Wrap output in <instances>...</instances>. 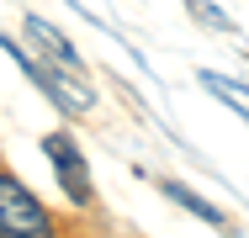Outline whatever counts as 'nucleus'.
I'll return each instance as SVG.
<instances>
[{
	"instance_id": "f257e3e1",
	"label": "nucleus",
	"mask_w": 249,
	"mask_h": 238,
	"mask_svg": "<svg viewBox=\"0 0 249 238\" xmlns=\"http://www.w3.org/2000/svg\"><path fill=\"white\" fill-rule=\"evenodd\" d=\"M0 233L5 238H53L48 206L21 186L16 175H5V170H0Z\"/></svg>"
},
{
	"instance_id": "f03ea898",
	"label": "nucleus",
	"mask_w": 249,
	"mask_h": 238,
	"mask_svg": "<svg viewBox=\"0 0 249 238\" xmlns=\"http://www.w3.org/2000/svg\"><path fill=\"white\" fill-rule=\"evenodd\" d=\"M0 48H11V58H16V64H21V69H27V74L48 90V101L58 106V111H90V106H96V95H90V85H85V80H74V74L53 69V64H43V58H32L27 48L5 43V37H0Z\"/></svg>"
},
{
	"instance_id": "7ed1b4c3",
	"label": "nucleus",
	"mask_w": 249,
	"mask_h": 238,
	"mask_svg": "<svg viewBox=\"0 0 249 238\" xmlns=\"http://www.w3.org/2000/svg\"><path fill=\"white\" fill-rule=\"evenodd\" d=\"M43 153L53 159V170H58V186L69 190V201H74V206H90V164H85L80 143L69 138V133H53V138L43 143Z\"/></svg>"
},
{
	"instance_id": "20e7f679",
	"label": "nucleus",
	"mask_w": 249,
	"mask_h": 238,
	"mask_svg": "<svg viewBox=\"0 0 249 238\" xmlns=\"http://www.w3.org/2000/svg\"><path fill=\"white\" fill-rule=\"evenodd\" d=\"M27 37L43 48V64H53V69H64V74H74V80H85V58L74 53V43L53 27V21H43V16H27Z\"/></svg>"
},
{
	"instance_id": "39448f33",
	"label": "nucleus",
	"mask_w": 249,
	"mask_h": 238,
	"mask_svg": "<svg viewBox=\"0 0 249 238\" xmlns=\"http://www.w3.org/2000/svg\"><path fill=\"white\" fill-rule=\"evenodd\" d=\"M201 85H207L212 95H217L223 106H233L239 117H249V85H239V80H228V74H212V69L201 74Z\"/></svg>"
},
{
	"instance_id": "423d86ee",
	"label": "nucleus",
	"mask_w": 249,
	"mask_h": 238,
	"mask_svg": "<svg viewBox=\"0 0 249 238\" xmlns=\"http://www.w3.org/2000/svg\"><path fill=\"white\" fill-rule=\"evenodd\" d=\"M164 196L175 201V206H186L191 217H201V222H223V212L212 206V201H201L196 190H186V186H175V180H164Z\"/></svg>"
},
{
	"instance_id": "0eeeda50",
	"label": "nucleus",
	"mask_w": 249,
	"mask_h": 238,
	"mask_svg": "<svg viewBox=\"0 0 249 238\" xmlns=\"http://www.w3.org/2000/svg\"><path fill=\"white\" fill-rule=\"evenodd\" d=\"M186 5H191V16H196L201 27H212V32H233V21H228L212 0H186Z\"/></svg>"
},
{
	"instance_id": "6e6552de",
	"label": "nucleus",
	"mask_w": 249,
	"mask_h": 238,
	"mask_svg": "<svg viewBox=\"0 0 249 238\" xmlns=\"http://www.w3.org/2000/svg\"><path fill=\"white\" fill-rule=\"evenodd\" d=\"M0 238H5V233H0Z\"/></svg>"
}]
</instances>
